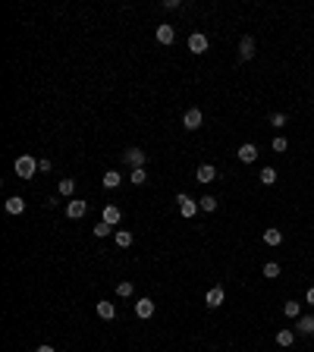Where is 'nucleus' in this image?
<instances>
[{
	"instance_id": "f257e3e1",
	"label": "nucleus",
	"mask_w": 314,
	"mask_h": 352,
	"mask_svg": "<svg viewBox=\"0 0 314 352\" xmlns=\"http://www.w3.org/2000/svg\"><path fill=\"white\" fill-rule=\"evenodd\" d=\"M38 173V160L32 157V154H22V157H16V176L19 179H32Z\"/></svg>"
},
{
	"instance_id": "f03ea898",
	"label": "nucleus",
	"mask_w": 314,
	"mask_h": 352,
	"mask_svg": "<svg viewBox=\"0 0 314 352\" xmlns=\"http://www.w3.org/2000/svg\"><path fill=\"white\" fill-rule=\"evenodd\" d=\"M201 123H205V117H201V110L198 107H189V110H185V117H182V126H185V129H201Z\"/></svg>"
},
{
	"instance_id": "7ed1b4c3",
	"label": "nucleus",
	"mask_w": 314,
	"mask_h": 352,
	"mask_svg": "<svg viewBox=\"0 0 314 352\" xmlns=\"http://www.w3.org/2000/svg\"><path fill=\"white\" fill-rule=\"evenodd\" d=\"M176 201H179V214H182V217H195V211H198V201H195V198H189L185 192H179Z\"/></svg>"
},
{
	"instance_id": "20e7f679",
	"label": "nucleus",
	"mask_w": 314,
	"mask_h": 352,
	"mask_svg": "<svg viewBox=\"0 0 314 352\" xmlns=\"http://www.w3.org/2000/svg\"><path fill=\"white\" fill-rule=\"evenodd\" d=\"M85 211H88V204L79 201V198H72L70 204H66V217H70V220H82V217H85Z\"/></svg>"
},
{
	"instance_id": "39448f33",
	"label": "nucleus",
	"mask_w": 314,
	"mask_h": 352,
	"mask_svg": "<svg viewBox=\"0 0 314 352\" xmlns=\"http://www.w3.org/2000/svg\"><path fill=\"white\" fill-rule=\"evenodd\" d=\"M123 157H126V164H129L132 170L135 167H145V151H141V148H126Z\"/></svg>"
},
{
	"instance_id": "423d86ee",
	"label": "nucleus",
	"mask_w": 314,
	"mask_h": 352,
	"mask_svg": "<svg viewBox=\"0 0 314 352\" xmlns=\"http://www.w3.org/2000/svg\"><path fill=\"white\" fill-rule=\"evenodd\" d=\"M223 302H226V293H223V286H214V289H210V293L205 296V305H208V308H220Z\"/></svg>"
},
{
	"instance_id": "0eeeda50",
	"label": "nucleus",
	"mask_w": 314,
	"mask_h": 352,
	"mask_svg": "<svg viewBox=\"0 0 314 352\" xmlns=\"http://www.w3.org/2000/svg\"><path fill=\"white\" fill-rule=\"evenodd\" d=\"M236 154H239V160H242V164H254V160H258V148H254L251 142L239 145V151H236Z\"/></svg>"
},
{
	"instance_id": "6e6552de",
	"label": "nucleus",
	"mask_w": 314,
	"mask_h": 352,
	"mask_svg": "<svg viewBox=\"0 0 314 352\" xmlns=\"http://www.w3.org/2000/svg\"><path fill=\"white\" fill-rule=\"evenodd\" d=\"M189 50H192V54H205V50H208V38L201 35V32L189 35Z\"/></svg>"
},
{
	"instance_id": "1a4fd4ad",
	"label": "nucleus",
	"mask_w": 314,
	"mask_h": 352,
	"mask_svg": "<svg viewBox=\"0 0 314 352\" xmlns=\"http://www.w3.org/2000/svg\"><path fill=\"white\" fill-rule=\"evenodd\" d=\"M254 54H258V50H254V38L245 35V38L239 41V57H242V60H251Z\"/></svg>"
},
{
	"instance_id": "9d476101",
	"label": "nucleus",
	"mask_w": 314,
	"mask_h": 352,
	"mask_svg": "<svg viewBox=\"0 0 314 352\" xmlns=\"http://www.w3.org/2000/svg\"><path fill=\"white\" fill-rule=\"evenodd\" d=\"M195 176H198V183H205V186H208V183H214V179H217V170L210 167V164H201Z\"/></svg>"
},
{
	"instance_id": "9b49d317",
	"label": "nucleus",
	"mask_w": 314,
	"mask_h": 352,
	"mask_svg": "<svg viewBox=\"0 0 314 352\" xmlns=\"http://www.w3.org/2000/svg\"><path fill=\"white\" fill-rule=\"evenodd\" d=\"M98 317H101V321H113V317H116V305L113 302H98Z\"/></svg>"
},
{
	"instance_id": "f8f14e48",
	"label": "nucleus",
	"mask_w": 314,
	"mask_h": 352,
	"mask_svg": "<svg viewBox=\"0 0 314 352\" xmlns=\"http://www.w3.org/2000/svg\"><path fill=\"white\" fill-rule=\"evenodd\" d=\"M135 314H139V317H151V314H154V302H151V299H139V302H135Z\"/></svg>"
},
{
	"instance_id": "ddd939ff",
	"label": "nucleus",
	"mask_w": 314,
	"mask_h": 352,
	"mask_svg": "<svg viewBox=\"0 0 314 352\" xmlns=\"http://www.w3.org/2000/svg\"><path fill=\"white\" fill-rule=\"evenodd\" d=\"M173 38H176L173 25H157V41L160 44H173Z\"/></svg>"
},
{
	"instance_id": "4468645a",
	"label": "nucleus",
	"mask_w": 314,
	"mask_h": 352,
	"mask_svg": "<svg viewBox=\"0 0 314 352\" xmlns=\"http://www.w3.org/2000/svg\"><path fill=\"white\" fill-rule=\"evenodd\" d=\"M120 208H116V204H107L104 208V223H110V227H116V223H120Z\"/></svg>"
},
{
	"instance_id": "2eb2a0df",
	"label": "nucleus",
	"mask_w": 314,
	"mask_h": 352,
	"mask_svg": "<svg viewBox=\"0 0 314 352\" xmlns=\"http://www.w3.org/2000/svg\"><path fill=\"white\" fill-rule=\"evenodd\" d=\"M22 211H25V198H19V195L6 198V214H22Z\"/></svg>"
},
{
	"instance_id": "dca6fc26",
	"label": "nucleus",
	"mask_w": 314,
	"mask_h": 352,
	"mask_svg": "<svg viewBox=\"0 0 314 352\" xmlns=\"http://www.w3.org/2000/svg\"><path fill=\"white\" fill-rule=\"evenodd\" d=\"M299 333H305V337H311V333H314V314L299 317Z\"/></svg>"
},
{
	"instance_id": "f3484780",
	"label": "nucleus",
	"mask_w": 314,
	"mask_h": 352,
	"mask_svg": "<svg viewBox=\"0 0 314 352\" xmlns=\"http://www.w3.org/2000/svg\"><path fill=\"white\" fill-rule=\"evenodd\" d=\"M113 239H116V245H120V248H129L132 245V233H129V230H116Z\"/></svg>"
},
{
	"instance_id": "a211bd4d",
	"label": "nucleus",
	"mask_w": 314,
	"mask_h": 352,
	"mask_svg": "<svg viewBox=\"0 0 314 352\" xmlns=\"http://www.w3.org/2000/svg\"><path fill=\"white\" fill-rule=\"evenodd\" d=\"M264 242L267 245H279V242H283V233H279L277 227H270V230H264Z\"/></svg>"
},
{
	"instance_id": "6ab92c4d",
	"label": "nucleus",
	"mask_w": 314,
	"mask_h": 352,
	"mask_svg": "<svg viewBox=\"0 0 314 352\" xmlns=\"http://www.w3.org/2000/svg\"><path fill=\"white\" fill-rule=\"evenodd\" d=\"M135 293V286H132V283L129 280H123V283H116V296H120V299H129Z\"/></svg>"
},
{
	"instance_id": "aec40b11",
	"label": "nucleus",
	"mask_w": 314,
	"mask_h": 352,
	"mask_svg": "<svg viewBox=\"0 0 314 352\" xmlns=\"http://www.w3.org/2000/svg\"><path fill=\"white\" fill-rule=\"evenodd\" d=\"M258 176H261V183H264V186H274V183H277V170H274V167H264Z\"/></svg>"
},
{
	"instance_id": "412c9836",
	"label": "nucleus",
	"mask_w": 314,
	"mask_h": 352,
	"mask_svg": "<svg viewBox=\"0 0 314 352\" xmlns=\"http://www.w3.org/2000/svg\"><path fill=\"white\" fill-rule=\"evenodd\" d=\"M104 186H107V189H116V186H120V170H107V173H104Z\"/></svg>"
},
{
	"instance_id": "4be33fe9",
	"label": "nucleus",
	"mask_w": 314,
	"mask_h": 352,
	"mask_svg": "<svg viewBox=\"0 0 314 352\" xmlns=\"http://www.w3.org/2000/svg\"><path fill=\"white\" fill-rule=\"evenodd\" d=\"M292 340H295L292 330H279L277 333V346H292Z\"/></svg>"
},
{
	"instance_id": "5701e85b",
	"label": "nucleus",
	"mask_w": 314,
	"mask_h": 352,
	"mask_svg": "<svg viewBox=\"0 0 314 352\" xmlns=\"http://www.w3.org/2000/svg\"><path fill=\"white\" fill-rule=\"evenodd\" d=\"M283 314H286V317H299V314H302V305H299V302H286V305H283Z\"/></svg>"
},
{
	"instance_id": "b1692460",
	"label": "nucleus",
	"mask_w": 314,
	"mask_h": 352,
	"mask_svg": "<svg viewBox=\"0 0 314 352\" xmlns=\"http://www.w3.org/2000/svg\"><path fill=\"white\" fill-rule=\"evenodd\" d=\"M57 189H60V195H72L75 192V179H60V186H57Z\"/></svg>"
},
{
	"instance_id": "393cba45",
	"label": "nucleus",
	"mask_w": 314,
	"mask_h": 352,
	"mask_svg": "<svg viewBox=\"0 0 314 352\" xmlns=\"http://www.w3.org/2000/svg\"><path fill=\"white\" fill-rule=\"evenodd\" d=\"M264 277H270V280L279 277V264H277V261H267V264H264Z\"/></svg>"
},
{
	"instance_id": "a878e982",
	"label": "nucleus",
	"mask_w": 314,
	"mask_h": 352,
	"mask_svg": "<svg viewBox=\"0 0 314 352\" xmlns=\"http://www.w3.org/2000/svg\"><path fill=\"white\" fill-rule=\"evenodd\" d=\"M129 179H132V183H135V186H141V183H145V179H148V173H145V167H135V170H132V176H129Z\"/></svg>"
},
{
	"instance_id": "bb28decb",
	"label": "nucleus",
	"mask_w": 314,
	"mask_h": 352,
	"mask_svg": "<svg viewBox=\"0 0 314 352\" xmlns=\"http://www.w3.org/2000/svg\"><path fill=\"white\" fill-rule=\"evenodd\" d=\"M110 233H113V227H110V223H104V220L95 227V236H98V239H104V236H110Z\"/></svg>"
},
{
	"instance_id": "cd10ccee",
	"label": "nucleus",
	"mask_w": 314,
	"mask_h": 352,
	"mask_svg": "<svg viewBox=\"0 0 314 352\" xmlns=\"http://www.w3.org/2000/svg\"><path fill=\"white\" fill-rule=\"evenodd\" d=\"M198 204H201L205 211H217V198H214V195H205V198H201Z\"/></svg>"
},
{
	"instance_id": "c85d7f7f",
	"label": "nucleus",
	"mask_w": 314,
	"mask_h": 352,
	"mask_svg": "<svg viewBox=\"0 0 314 352\" xmlns=\"http://www.w3.org/2000/svg\"><path fill=\"white\" fill-rule=\"evenodd\" d=\"M286 148H289V142H286L283 135H277V139H274V151H277V154H283Z\"/></svg>"
},
{
	"instance_id": "c756f323",
	"label": "nucleus",
	"mask_w": 314,
	"mask_h": 352,
	"mask_svg": "<svg viewBox=\"0 0 314 352\" xmlns=\"http://www.w3.org/2000/svg\"><path fill=\"white\" fill-rule=\"evenodd\" d=\"M270 123H274L277 129H279V126H286V114H274V117H270Z\"/></svg>"
},
{
	"instance_id": "7c9ffc66",
	"label": "nucleus",
	"mask_w": 314,
	"mask_h": 352,
	"mask_svg": "<svg viewBox=\"0 0 314 352\" xmlns=\"http://www.w3.org/2000/svg\"><path fill=\"white\" fill-rule=\"evenodd\" d=\"M38 170H41V173H47V170H50V160L41 157V160H38Z\"/></svg>"
},
{
	"instance_id": "2f4dec72",
	"label": "nucleus",
	"mask_w": 314,
	"mask_h": 352,
	"mask_svg": "<svg viewBox=\"0 0 314 352\" xmlns=\"http://www.w3.org/2000/svg\"><path fill=\"white\" fill-rule=\"evenodd\" d=\"M305 299H308V305H314V286L308 289V296H305Z\"/></svg>"
},
{
	"instance_id": "473e14b6",
	"label": "nucleus",
	"mask_w": 314,
	"mask_h": 352,
	"mask_svg": "<svg viewBox=\"0 0 314 352\" xmlns=\"http://www.w3.org/2000/svg\"><path fill=\"white\" fill-rule=\"evenodd\" d=\"M38 352H54V346H47V343H44V346H38Z\"/></svg>"
}]
</instances>
